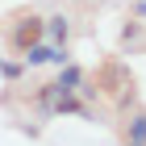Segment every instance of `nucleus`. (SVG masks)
Here are the masks:
<instances>
[{"mask_svg": "<svg viewBox=\"0 0 146 146\" xmlns=\"http://www.w3.org/2000/svg\"><path fill=\"white\" fill-rule=\"evenodd\" d=\"M46 38V17H38V13H21L17 17V25L9 29V42H13V50L21 54V50H29L34 42H42Z\"/></svg>", "mask_w": 146, "mask_h": 146, "instance_id": "f257e3e1", "label": "nucleus"}, {"mask_svg": "<svg viewBox=\"0 0 146 146\" xmlns=\"http://www.w3.org/2000/svg\"><path fill=\"white\" fill-rule=\"evenodd\" d=\"M67 46H54V42H34L29 46V50H21V63H25V71L29 67H63V63H67Z\"/></svg>", "mask_w": 146, "mask_h": 146, "instance_id": "f03ea898", "label": "nucleus"}, {"mask_svg": "<svg viewBox=\"0 0 146 146\" xmlns=\"http://www.w3.org/2000/svg\"><path fill=\"white\" fill-rule=\"evenodd\" d=\"M79 84H84V67H79V63H63V67H58V79H54V88H58V96H71V92L79 88Z\"/></svg>", "mask_w": 146, "mask_h": 146, "instance_id": "7ed1b4c3", "label": "nucleus"}, {"mask_svg": "<svg viewBox=\"0 0 146 146\" xmlns=\"http://www.w3.org/2000/svg\"><path fill=\"white\" fill-rule=\"evenodd\" d=\"M46 42H54V46H67L71 42V21L63 17V13L46 17Z\"/></svg>", "mask_w": 146, "mask_h": 146, "instance_id": "20e7f679", "label": "nucleus"}, {"mask_svg": "<svg viewBox=\"0 0 146 146\" xmlns=\"http://www.w3.org/2000/svg\"><path fill=\"white\" fill-rule=\"evenodd\" d=\"M125 146H146V113H129V121H125Z\"/></svg>", "mask_w": 146, "mask_h": 146, "instance_id": "39448f33", "label": "nucleus"}, {"mask_svg": "<svg viewBox=\"0 0 146 146\" xmlns=\"http://www.w3.org/2000/svg\"><path fill=\"white\" fill-rule=\"evenodd\" d=\"M0 75H4V79H21V75H25V63H17V58H0Z\"/></svg>", "mask_w": 146, "mask_h": 146, "instance_id": "423d86ee", "label": "nucleus"}, {"mask_svg": "<svg viewBox=\"0 0 146 146\" xmlns=\"http://www.w3.org/2000/svg\"><path fill=\"white\" fill-rule=\"evenodd\" d=\"M138 38H142V25H138V21H129V25L121 29V42L129 46V42H138Z\"/></svg>", "mask_w": 146, "mask_h": 146, "instance_id": "0eeeda50", "label": "nucleus"}, {"mask_svg": "<svg viewBox=\"0 0 146 146\" xmlns=\"http://www.w3.org/2000/svg\"><path fill=\"white\" fill-rule=\"evenodd\" d=\"M134 21H146V0H138V4H134Z\"/></svg>", "mask_w": 146, "mask_h": 146, "instance_id": "6e6552de", "label": "nucleus"}]
</instances>
